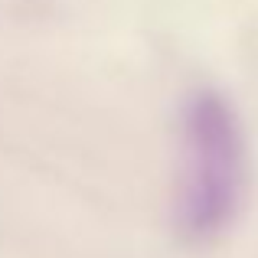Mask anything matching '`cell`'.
<instances>
[{
    "mask_svg": "<svg viewBox=\"0 0 258 258\" xmlns=\"http://www.w3.org/2000/svg\"><path fill=\"white\" fill-rule=\"evenodd\" d=\"M242 196V138L235 114L219 95H196L183 118V170L176 226L206 242L232 222Z\"/></svg>",
    "mask_w": 258,
    "mask_h": 258,
    "instance_id": "cell-1",
    "label": "cell"
}]
</instances>
